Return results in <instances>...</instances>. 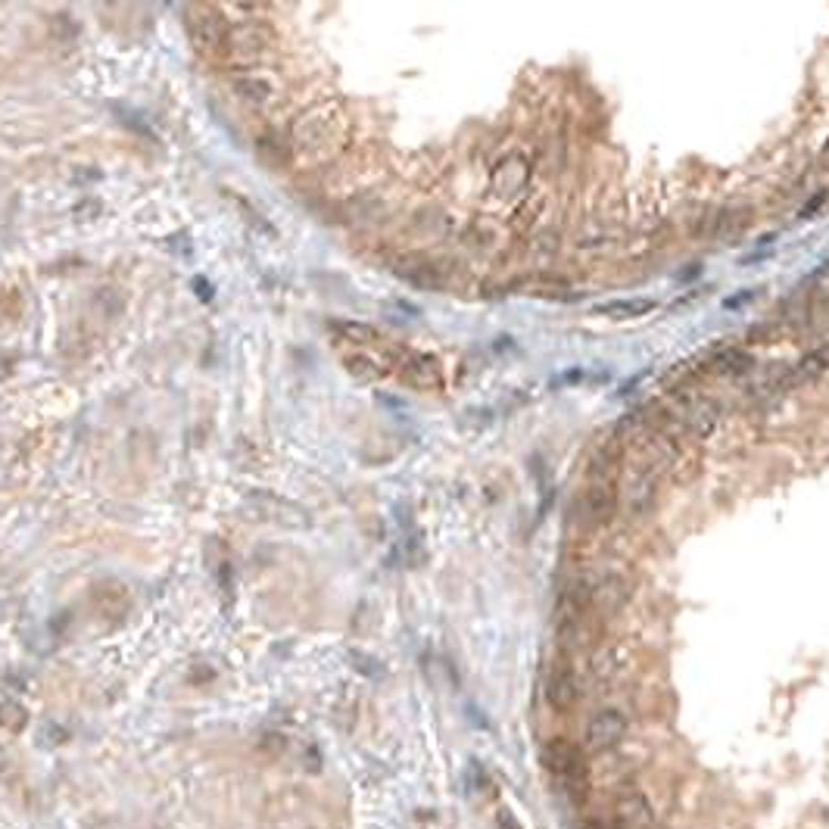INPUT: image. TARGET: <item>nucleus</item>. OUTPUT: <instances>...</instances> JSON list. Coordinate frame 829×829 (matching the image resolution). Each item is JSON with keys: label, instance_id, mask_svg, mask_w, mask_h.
Segmentation results:
<instances>
[{"label": "nucleus", "instance_id": "obj_1", "mask_svg": "<svg viewBox=\"0 0 829 829\" xmlns=\"http://www.w3.org/2000/svg\"><path fill=\"white\" fill-rule=\"evenodd\" d=\"M228 22L222 19V13L212 10V6H190L187 10V32L194 48L203 57H225L228 53Z\"/></svg>", "mask_w": 829, "mask_h": 829}, {"label": "nucleus", "instance_id": "obj_2", "mask_svg": "<svg viewBox=\"0 0 829 829\" xmlns=\"http://www.w3.org/2000/svg\"><path fill=\"white\" fill-rule=\"evenodd\" d=\"M331 112L334 110H315V112H309V116H303L293 132V150L322 156L337 147L344 125H340L337 119H331Z\"/></svg>", "mask_w": 829, "mask_h": 829}, {"label": "nucleus", "instance_id": "obj_3", "mask_svg": "<svg viewBox=\"0 0 829 829\" xmlns=\"http://www.w3.org/2000/svg\"><path fill=\"white\" fill-rule=\"evenodd\" d=\"M543 760L574 795L587 792V767H583V760H580V751H577L568 739H552L543 749Z\"/></svg>", "mask_w": 829, "mask_h": 829}, {"label": "nucleus", "instance_id": "obj_4", "mask_svg": "<svg viewBox=\"0 0 829 829\" xmlns=\"http://www.w3.org/2000/svg\"><path fill=\"white\" fill-rule=\"evenodd\" d=\"M269 28L262 22H238V26L228 28V53L238 59H260L265 50H269Z\"/></svg>", "mask_w": 829, "mask_h": 829}, {"label": "nucleus", "instance_id": "obj_5", "mask_svg": "<svg viewBox=\"0 0 829 829\" xmlns=\"http://www.w3.org/2000/svg\"><path fill=\"white\" fill-rule=\"evenodd\" d=\"M614 820L621 829H655V811H652L649 798L636 789H621L614 798Z\"/></svg>", "mask_w": 829, "mask_h": 829}, {"label": "nucleus", "instance_id": "obj_6", "mask_svg": "<svg viewBox=\"0 0 829 829\" xmlns=\"http://www.w3.org/2000/svg\"><path fill=\"white\" fill-rule=\"evenodd\" d=\"M623 736H627V717L614 708L599 711L587 724V745L590 751H611Z\"/></svg>", "mask_w": 829, "mask_h": 829}, {"label": "nucleus", "instance_id": "obj_7", "mask_svg": "<svg viewBox=\"0 0 829 829\" xmlns=\"http://www.w3.org/2000/svg\"><path fill=\"white\" fill-rule=\"evenodd\" d=\"M397 371L402 380H409L412 387H421V390H433V387L443 384V368H440V362L424 353H402Z\"/></svg>", "mask_w": 829, "mask_h": 829}, {"label": "nucleus", "instance_id": "obj_8", "mask_svg": "<svg viewBox=\"0 0 829 829\" xmlns=\"http://www.w3.org/2000/svg\"><path fill=\"white\" fill-rule=\"evenodd\" d=\"M546 698H549L552 708H561V711L577 702V680L568 664H555L552 671L546 674Z\"/></svg>", "mask_w": 829, "mask_h": 829}, {"label": "nucleus", "instance_id": "obj_9", "mask_svg": "<svg viewBox=\"0 0 829 829\" xmlns=\"http://www.w3.org/2000/svg\"><path fill=\"white\" fill-rule=\"evenodd\" d=\"M234 88H238V94L243 97V101L253 103V106H260V103H265L271 97L269 81L260 79V75H247V79H238V81H234Z\"/></svg>", "mask_w": 829, "mask_h": 829}, {"label": "nucleus", "instance_id": "obj_10", "mask_svg": "<svg viewBox=\"0 0 829 829\" xmlns=\"http://www.w3.org/2000/svg\"><path fill=\"white\" fill-rule=\"evenodd\" d=\"M26 720H28V714H26V708L22 705H16V702H4L0 705V727L4 729H22L26 727Z\"/></svg>", "mask_w": 829, "mask_h": 829}]
</instances>
